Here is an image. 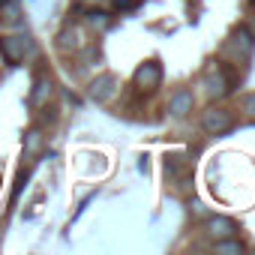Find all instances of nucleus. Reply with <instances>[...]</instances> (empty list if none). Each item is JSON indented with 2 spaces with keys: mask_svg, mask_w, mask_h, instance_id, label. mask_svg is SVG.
<instances>
[{
  "mask_svg": "<svg viewBox=\"0 0 255 255\" xmlns=\"http://www.w3.org/2000/svg\"><path fill=\"white\" fill-rule=\"evenodd\" d=\"M201 87H204V96H207V99H213V102L225 99V96L231 93V78H228L225 66H219V63H210V66L204 69Z\"/></svg>",
  "mask_w": 255,
  "mask_h": 255,
  "instance_id": "obj_1",
  "label": "nucleus"
},
{
  "mask_svg": "<svg viewBox=\"0 0 255 255\" xmlns=\"http://www.w3.org/2000/svg\"><path fill=\"white\" fill-rule=\"evenodd\" d=\"M252 51H255V36L246 30V27H240V30H234L228 39H225V48H222V57H231L234 63H246L249 57H252Z\"/></svg>",
  "mask_w": 255,
  "mask_h": 255,
  "instance_id": "obj_2",
  "label": "nucleus"
},
{
  "mask_svg": "<svg viewBox=\"0 0 255 255\" xmlns=\"http://www.w3.org/2000/svg\"><path fill=\"white\" fill-rule=\"evenodd\" d=\"M231 126H234V117H231L228 108H216V105H210V108L201 114V129L210 132V135H222V132L231 129Z\"/></svg>",
  "mask_w": 255,
  "mask_h": 255,
  "instance_id": "obj_3",
  "label": "nucleus"
},
{
  "mask_svg": "<svg viewBox=\"0 0 255 255\" xmlns=\"http://www.w3.org/2000/svg\"><path fill=\"white\" fill-rule=\"evenodd\" d=\"M132 84H135V90H141V93H153V90L162 84V66H159L156 60L141 63V66L135 69V75H132Z\"/></svg>",
  "mask_w": 255,
  "mask_h": 255,
  "instance_id": "obj_4",
  "label": "nucleus"
},
{
  "mask_svg": "<svg viewBox=\"0 0 255 255\" xmlns=\"http://www.w3.org/2000/svg\"><path fill=\"white\" fill-rule=\"evenodd\" d=\"M204 237L213 243V240H225V237H237V225L228 219V216H207L204 219Z\"/></svg>",
  "mask_w": 255,
  "mask_h": 255,
  "instance_id": "obj_5",
  "label": "nucleus"
},
{
  "mask_svg": "<svg viewBox=\"0 0 255 255\" xmlns=\"http://www.w3.org/2000/svg\"><path fill=\"white\" fill-rule=\"evenodd\" d=\"M87 93H90V99H96V102H108V99L117 93V78H114L111 72H102V75H96V78L90 81Z\"/></svg>",
  "mask_w": 255,
  "mask_h": 255,
  "instance_id": "obj_6",
  "label": "nucleus"
},
{
  "mask_svg": "<svg viewBox=\"0 0 255 255\" xmlns=\"http://www.w3.org/2000/svg\"><path fill=\"white\" fill-rule=\"evenodd\" d=\"M192 108H195V93L186 90V87L174 90L171 99H168V105H165V111H168L171 117H186V114H192Z\"/></svg>",
  "mask_w": 255,
  "mask_h": 255,
  "instance_id": "obj_7",
  "label": "nucleus"
},
{
  "mask_svg": "<svg viewBox=\"0 0 255 255\" xmlns=\"http://www.w3.org/2000/svg\"><path fill=\"white\" fill-rule=\"evenodd\" d=\"M24 51H27L24 36H0V54L6 57V63H21Z\"/></svg>",
  "mask_w": 255,
  "mask_h": 255,
  "instance_id": "obj_8",
  "label": "nucleus"
},
{
  "mask_svg": "<svg viewBox=\"0 0 255 255\" xmlns=\"http://www.w3.org/2000/svg\"><path fill=\"white\" fill-rule=\"evenodd\" d=\"M210 249L213 252H225V255H240V252H246V246L237 240V237H225V240H213L210 243Z\"/></svg>",
  "mask_w": 255,
  "mask_h": 255,
  "instance_id": "obj_9",
  "label": "nucleus"
},
{
  "mask_svg": "<svg viewBox=\"0 0 255 255\" xmlns=\"http://www.w3.org/2000/svg\"><path fill=\"white\" fill-rule=\"evenodd\" d=\"M51 93H54L51 78H39V81L33 84V105H45V102L51 99Z\"/></svg>",
  "mask_w": 255,
  "mask_h": 255,
  "instance_id": "obj_10",
  "label": "nucleus"
},
{
  "mask_svg": "<svg viewBox=\"0 0 255 255\" xmlns=\"http://www.w3.org/2000/svg\"><path fill=\"white\" fill-rule=\"evenodd\" d=\"M78 36H81V33L69 27V30H63V33H60V39H57V45H60L63 51H75V48H81V45H84V42H81Z\"/></svg>",
  "mask_w": 255,
  "mask_h": 255,
  "instance_id": "obj_11",
  "label": "nucleus"
},
{
  "mask_svg": "<svg viewBox=\"0 0 255 255\" xmlns=\"http://www.w3.org/2000/svg\"><path fill=\"white\" fill-rule=\"evenodd\" d=\"M237 111H240L246 120H255V90H252V93H246V96H240Z\"/></svg>",
  "mask_w": 255,
  "mask_h": 255,
  "instance_id": "obj_12",
  "label": "nucleus"
},
{
  "mask_svg": "<svg viewBox=\"0 0 255 255\" xmlns=\"http://www.w3.org/2000/svg\"><path fill=\"white\" fill-rule=\"evenodd\" d=\"M39 147H42V132H39V129H30V132L24 135V153L30 156V153H36Z\"/></svg>",
  "mask_w": 255,
  "mask_h": 255,
  "instance_id": "obj_13",
  "label": "nucleus"
},
{
  "mask_svg": "<svg viewBox=\"0 0 255 255\" xmlns=\"http://www.w3.org/2000/svg\"><path fill=\"white\" fill-rule=\"evenodd\" d=\"M87 24L96 27V30L108 27V12H102V9H90V12H87Z\"/></svg>",
  "mask_w": 255,
  "mask_h": 255,
  "instance_id": "obj_14",
  "label": "nucleus"
},
{
  "mask_svg": "<svg viewBox=\"0 0 255 255\" xmlns=\"http://www.w3.org/2000/svg\"><path fill=\"white\" fill-rule=\"evenodd\" d=\"M138 3H141V0H111V6L120 9V12H123V9H135Z\"/></svg>",
  "mask_w": 255,
  "mask_h": 255,
  "instance_id": "obj_15",
  "label": "nucleus"
},
{
  "mask_svg": "<svg viewBox=\"0 0 255 255\" xmlns=\"http://www.w3.org/2000/svg\"><path fill=\"white\" fill-rule=\"evenodd\" d=\"M243 27H246V30L255 36V12H249V15H246V24H243Z\"/></svg>",
  "mask_w": 255,
  "mask_h": 255,
  "instance_id": "obj_16",
  "label": "nucleus"
}]
</instances>
